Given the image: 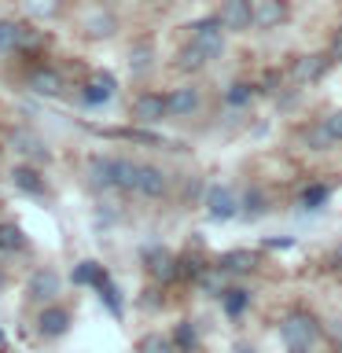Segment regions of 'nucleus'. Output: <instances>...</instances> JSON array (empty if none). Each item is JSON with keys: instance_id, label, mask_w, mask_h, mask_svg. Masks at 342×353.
Instances as JSON below:
<instances>
[{"instance_id": "nucleus-14", "label": "nucleus", "mask_w": 342, "mask_h": 353, "mask_svg": "<svg viewBox=\"0 0 342 353\" xmlns=\"http://www.w3.org/2000/svg\"><path fill=\"white\" fill-rule=\"evenodd\" d=\"M11 184H15L22 195H30V199H48V192H52L37 162H19L15 170H11Z\"/></svg>"}, {"instance_id": "nucleus-30", "label": "nucleus", "mask_w": 342, "mask_h": 353, "mask_svg": "<svg viewBox=\"0 0 342 353\" xmlns=\"http://www.w3.org/2000/svg\"><path fill=\"white\" fill-rule=\"evenodd\" d=\"M173 346L177 353H195L199 350V335H195V327H192V320H181V324L173 327Z\"/></svg>"}, {"instance_id": "nucleus-19", "label": "nucleus", "mask_w": 342, "mask_h": 353, "mask_svg": "<svg viewBox=\"0 0 342 353\" xmlns=\"http://www.w3.org/2000/svg\"><path fill=\"white\" fill-rule=\"evenodd\" d=\"M206 66H210L206 52L195 48L192 41H184L181 48H177V55H173V70H181V74H199V70H206Z\"/></svg>"}, {"instance_id": "nucleus-39", "label": "nucleus", "mask_w": 342, "mask_h": 353, "mask_svg": "<svg viewBox=\"0 0 342 353\" xmlns=\"http://www.w3.org/2000/svg\"><path fill=\"white\" fill-rule=\"evenodd\" d=\"M280 70H269V74H261V81H258V96L265 92V96H272L276 92V88H280Z\"/></svg>"}, {"instance_id": "nucleus-3", "label": "nucleus", "mask_w": 342, "mask_h": 353, "mask_svg": "<svg viewBox=\"0 0 342 353\" xmlns=\"http://www.w3.org/2000/svg\"><path fill=\"white\" fill-rule=\"evenodd\" d=\"M140 258H143V269H148V276H151L154 283H173L177 276H181V258H177L173 250L159 247V243L143 247Z\"/></svg>"}, {"instance_id": "nucleus-28", "label": "nucleus", "mask_w": 342, "mask_h": 353, "mask_svg": "<svg viewBox=\"0 0 342 353\" xmlns=\"http://www.w3.org/2000/svg\"><path fill=\"white\" fill-rule=\"evenodd\" d=\"M107 137L137 140V143H148V148H165V143H170V140H162L159 132H151V125H143V129H107Z\"/></svg>"}, {"instance_id": "nucleus-15", "label": "nucleus", "mask_w": 342, "mask_h": 353, "mask_svg": "<svg viewBox=\"0 0 342 353\" xmlns=\"http://www.w3.org/2000/svg\"><path fill=\"white\" fill-rule=\"evenodd\" d=\"M165 107H170V118H192L203 110V92L195 85H177L165 92Z\"/></svg>"}, {"instance_id": "nucleus-32", "label": "nucleus", "mask_w": 342, "mask_h": 353, "mask_svg": "<svg viewBox=\"0 0 342 353\" xmlns=\"http://www.w3.org/2000/svg\"><path fill=\"white\" fill-rule=\"evenodd\" d=\"M137 353H177L173 339L162 335V331H148L140 342H137Z\"/></svg>"}, {"instance_id": "nucleus-20", "label": "nucleus", "mask_w": 342, "mask_h": 353, "mask_svg": "<svg viewBox=\"0 0 342 353\" xmlns=\"http://www.w3.org/2000/svg\"><path fill=\"white\" fill-rule=\"evenodd\" d=\"M217 298H221V305H225V316L228 320H239L243 313H247V305H250V291L243 283H228Z\"/></svg>"}, {"instance_id": "nucleus-7", "label": "nucleus", "mask_w": 342, "mask_h": 353, "mask_svg": "<svg viewBox=\"0 0 342 353\" xmlns=\"http://www.w3.org/2000/svg\"><path fill=\"white\" fill-rule=\"evenodd\" d=\"M328 70H331V63H328V55H324V52H305V55H298V59L291 63L287 77H291V85L309 88V85L324 81V74H328Z\"/></svg>"}, {"instance_id": "nucleus-35", "label": "nucleus", "mask_w": 342, "mask_h": 353, "mask_svg": "<svg viewBox=\"0 0 342 353\" xmlns=\"http://www.w3.org/2000/svg\"><path fill=\"white\" fill-rule=\"evenodd\" d=\"M30 19H52L59 15V0H26Z\"/></svg>"}, {"instance_id": "nucleus-43", "label": "nucleus", "mask_w": 342, "mask_h": 353, "mask_svg": "<svg viewBox=\"0 0 342 353\" xmlns=\"http://www.w3.org/2000/svg\"><path fill=\"white\" fill-rule=\"evenodd\" d=\"M291 353H309V350H291Z\"/></svg>"}, {"instance_id": "nucleus-2", "label": "nucleus", "mask_w": 342, "mask_h": 353, "mask_svg": "<svg viewBox=\"0 0 342 353\" xmlns=\"http://www.w3.org/2000/svg\"><path fill=\"white\" fill-rule=\"evenodd\" d=\"M225 37H228V33H225V26H221L217 15H203V19H195L192 26H188V41H192L195 48H203L210 63L225 55V48H228Z\"/></svg>"}, {"instance_id": "nucleus-26", "label": "nucleus", "mask_w": 342, "mask_h": 353, "mask_svg": "<svg viewBox=\"0 0 342 353\" xmlns=\"http://www.w3.org/2000/svg\"><path fill=\"white\" fill-rule=\"evenodd\" d=\"M107 280V272H103V265H99L96 258H88V261H77V269H74V283H88V287H92V291H96V287L99 283H103Z\"/></svg>"}, {"instance_id": "nucleus-18", "label": "nucleus", "mask_w": 342, "mask_h": 353, "mask_svg": "<svg viewBox=\"0 0 342 353\" xmlns=\"http://www.w3.org/2000/svg\"><path fill=\"white\" fill-rule=\"evenodd\" d=\"M85 181L96 195H107L114 192V181H110V154H92L85 165Z\"/></svg>"}, {"instance_id": "nucleus-25", "label": "nucleus", "mask_w": 342, "mask_h": 353, "mask_svg": "<svg viewBox=\"0 0 342 353\" xmlns=\"http://www.w3.org/2000/svg\"><path fill=\"white\" fill-rule=\"evenodd\" d=\"M151 66H154V44L140 37V41L129 48V74H132V77H143Z\"/></svg>"}, {"instance_id": "nucleus-8", "label": "nucleus", "mask_w": 342, "mask_h": 353, "mask_svg": "<svg viewBox=\"0 0 342 353\" xmlns=\"http://www.w3.org/2000/svg\"><path fill=\"white\" fill-rule=\"evenodd\" d=\"M165 192H170V176H165L154 162H137L132 195H140V199H165Z\"/></svg>"}, {"instance_id": "nucleus-12", "label": "nucleus", "mask_w": 342, "mask_h": 353, "mask_svg": "<svg viewBox=\"0 0 342 353\" xmlns=\"http://www.w3.org/2000/svg\"><path fill=\"white\" fill-rule=\"evenodd\" d=\"M70 324H74L70 309H66V305H59V302H52V305H41L37 320H33V327H37V335H41V339H63L66 331H70Z\"/></svg>"}, {"instance_id": "nucleus-41", "label": "nucleus", "mask_w": 342, "mask_h": 353, "mask_svg": "<svg viewBox=\"0 0 342 353\" xmlns=\"http://www.w3.org/2000/svg\"><path fill=\"white\" fill-rule=\"evenodd\" d=\"M236 353H254V346L250 342H236Z\"/></svg>"}, {"instance_id": "nucleus-34", "label": "nucleus", "mask_w": 342, "mask_h": 353, "mask_svg": "<svg viewBox=\"0 0 342 353\" xmlns=\"http://www.w3.org/2000/svg\"><path fill=\"white\" fill-rule=\"evenodd\" d=\"M44 44H48V37H44L41 30H33L22 22V33H19V55H30V52H41Z\"/></svg>"}, {"instance_id": "nucleus-24", "label": "nucleus", "mask_w": 342, "mask_h": 353, "mask_svg": "<svg viewBox=\"0 0 342 353\" xmlns=\"http://www.w3.org/2000/svg\"><path fill=\"white\" fill-rule=\"evenodd\" d=\"M265 210H269V199H265V192H261L258 184H250L247 192L239 195V217L243 221H258Z\"/></svg>"}, {"instance_id": "nucleus-33", "label": "nucleus", "mask_w": 342, "mask_h": 353, "mask_svg": "<svg viewBox=\"0 0 342 353\" xmlns=\"http://www.w3.org/2000/svg\"><path fill=\"white\" fill-rule=\"evenodd\" d=\"M96 294H99V302L107 305V313H110V316H121V313H125V302H121V291H118V287L110 283V280H103V283H99V287H96Z\"/></svg>"}, {"instance_id": "nucleus-27", "label": "nucleus", "mask_w": 342, "mask_h": 353, "mask_svg": "<svg viewBox=\"0 0 342 353\" xmlns=\"http://www.w3.org/2000/svg\"><path fill=\"white\" fill-rule=\"evenodd\" d=\"M328 199H331V184H309V188H302V195H298V206L313 214V210L328 206Z\"/></svg>"}, {"instance_id": "nucleus-42", "label": "nucleus", "mask_w": 342, "mask_h": 353, "mask_svg": "<svg viewBox=\"0 0 342 353\" xmlns=\"http://www.w3.org/2000/svg\"><path fill=\"white\" fill-rule=\"evenodd\" d=\"M4 283H8V276H4V269H0V291H4Z\"/></svg>"}, {"instance_id": "nucleus-10", "label": "nucleus", "mask_w": 342, "mask_h": 353, "mask_svg": "<svg viewBox=\"0 0 342 353\" xmlns=\"http://www.w3.org/2000/svg\"><path fill=\"white\" fill-rule=\"evenodd\" d=\"M114 92H118V77L110 70H92L81 85V103L85 107H103L114 99Z\"/></svg>"}, {"instance_id": "nucleus-16", "label": "nucleus", "mask_w": 342, "mask_h": 353, "mask_svg": "<svg viewBox=\"0 0 342 353\" xmlns=\"http://www.w3.org/2000/svg\"><path fill=\"white\" fill-rule=\"evenodd\" d=\"M114 30H118V15L107 8H92L81 19V33L88 41H107V37H114Z\"/></svg>"}, {"instance_id": "nucleus-36", "label": "nucleus", "mask_w": 342, "mask_h": 353, "mask_svg": "<svg viewBox=\"0 0 342 353\" xmlns=\"http://www.w3.org/2000/svg\"><path fill=\"white\" fill-rule=\"evenodd\" d=\"M320 125H324V132L331 137V143H342V107H339V110H331V114L320 121Z\"/></svg>"}, {"instance_id": "nucleus-40", "label": "nucleus", "mask_w": 342, "mask_h": 353, "mask_svg": "<svg viewBox=\"0 0 342 353\" xmlns=\"http://www.w3.org/2000/svg\"><path fill=\"white\" fill-rule=\"evenodd\" d=\"M331 269H335V272H342V243H339L335 250H331Z\"/></svg>"}, {"instance_id": "nucleus-1", "label": "nucleus", "mask_w": 342, "mask_h": 353, "mask_svg": "<svg viewBox=\"0 0 342 353\" xmlns=\"http://www.w3.org/2000/svg\"><path fill=\"white\" fill-rule=\"evenodd\" d=\"M280 339L287 350H313L320 342V320L305 309H294L280 320Z\"/></svg>"}, {"instance_id": "nucleus-4", "label": "nucleus", "mask_w": 342, "mask_h": 353, "mask_svg": "<svg viewBox=\"0 0 342 353\" xmlns=\"http://www.w3.org/2000/svg\"><path fill=\"white\" fill-rule=\"evenodd\" d=\"M129 118L137 121V125H162V121L170 118L165 92H151V88L137 92V96H132V103H129Z\"/></svg>"}, {"instance_id": "nucleus-38", "label": "nucleus", "mask_w": 342, "mask_h": 353, "mask_svg": "<svg viewBox=\"0 0 342 353\" xmlns=\"http://www.w3.org/2000/svg\"><path fill=\"white\" fill-rule=\"evenodd\" d=\"M324 55H328V63H331V66H339V63H342V26L331 33V44H328V52H324Z\"/></svg>"}, {"instance_id": "nucleus-37", "label": "nucleus", "mask_w": 342, "mask_h": 353, "mask_svg": "<svg viewBox=\"0 0 342 353\" xmlns=\"http://www.w3.org/2000/svg\"><path fill=\"white\" fill-rule=\"evenodd\" d=\"M305 143H309L313 151H328V148H331V137L324 132V125H316V129L305 132Z\"/></svg>"}, {"instance_id": "nucleus-9", "label": "nucleus", "mask_w": 342, "mask_h": 353, "mask_svg": "<svg viewBox=\"0 0 342 353\" xmlns=\"http://www.w3.org/2000/svg\"><path fill=\"white\" fill-rule=\"evenodd\" d=\"M214 15L221 19L225 33H247L254 30V0H221Z\"/></svg>"}, {"instance_id": "nucleus-17", "label": "nucleus", "mask_w": 342, "mask_h": 353, "mask_svg": "<svg viewBox=\"0 0 342 353\" xmlns=\"http://www.w3.org/2000/svg\"><path fill=\"white\" fill-rule=\"evenodd\" d=\"M221 272H225L228 276V280H232V276H250L254 269H258V265H261V254L258 250H228V254H221Z\"/></svg>"}, {"instance_id": "nucleus-6", "label": "nucleus", "mask_w": 342, "mask_h": 353, "mask_svg": "<svg viewBox=\"0 0 342 353\" xmlns=\"http://www.w3.org/2000/svg\"><path fill=\"white\" fill-rule=\"evenodd\" d=\"M63 294V276L55 269H33L30 280H26V302L33 305H52L59 302Z\"/></svg>"}, {"instance_id": "nucleus-22", "label": "nucleus", "mask_w": 342, "mask_h": 353, "mask_svg": "<svg viewBox=\"0 0 342 353\" xmlns=\"http://www.w3.org/2000/svg\"><path fill=\"white\" fill-rule=\"evenodd\" d=\"M132 176H137V162L125 159V154H110V181H114V192L132 195Z\"/></svg>"}, {"instance_id": "nucleus-11", "label": "nucleus", "mask_w": 342, "mask_h": 353, "mask_svg": "<svg viewBox=\"0 0 342 353\" xmlns=\"http://www.w3.org/2000/svg\"><path fill=\"white\" fill-rule=\"evenodd\" d=\"M26 88L33 96L55 99V96L66 92V77H63V70H55V66H30L26 70Z\"/></svg>"}, {"instance_id": "nucleus-13", "label": "nucleus", "mask_w": 342, "mask_h": 353, "mask_svg": "<svg viewBox=\"0 0 342 353\" xmlns=\"http://www.w3.org/2000/svg\"><path fill=\"white\" fill-rule=\"evenodd\" d=\"M291 22V4L287 0H254V30L272 33Z\"/></svg>"}, {"instance_id": "nucleus-44", "label": "nucleus", "mask_w": 342, "mask_h": 353, "mask_svg": "<svg viewBox=\"0 0 342 353\" xmlns=\"http://www.w3.org/2000/svg\"><path fill=\"white\" fill-rule=\"evenodd\" d=\"M339 353H342V342H339Z\"/></svg>"}, {"instance_id": "nucleus-31", "label": "nucleus", "mask_w": 342, "mask_h": 353, "mask_svg": "<svg viewBox=\"0 0 342 353\" xmlns=\"http://www.w3.org/2000/svg\"><path fill=\"white\" fill-rule=\"evenodd\" d=\"M11 140L19 143V151L26 154L30 162H48V151H44V143H41L37 137H33V132H15Z\"/></svg>"}, {"instance_id": "nucleus-23", "label": "nucleus", "mask_w": 342, "mask_h": 353, "mask_svg": "<svg viewBox=\"0 0 342 353\" xmlns=\"http://www.w3.org/2000/svg\"><path fill=\"white\" fill-rule=\"evenodd\" d=\"M254 99H258V85H250V81H228L225 85V107L228 110H247Z\"/></svg>"}, {"instance_id": "nucleus-29", "label": "nucleus", "mask_w": 342, "mask_h": 353, "mask_svg": "<svg viewBox=\"0 0 342 353\" xmlns=\"http://www.w3.org/2000/svg\"><path fill=\"white\" fill-rule=\"evenodd\" d=\"M19 33H22L19 19H0V52L4 55H19Z\"/></svg>"}, {"instance_id": "nucleus-5", "label": "nucleus", "mask_w": 342, "mask_h": 353, "mask_svg": "<svg viewBox=\"0 0 342 353\" xmlns=\"http://www.w3.org/2000/svg\"><path fill=\"white\" fill-rule=\"evenodd\" d=\"M203 210H206V217L210 221H236L239 217V195L232 192L228 184H210L206 192H203Z\"/></svg>"}, {"instance_id": "nucleus-21", "label": "nucleus", "mask_w": 342, "mask_h": 353, "mask_svg": "<svg viewBox=\"0 0 342 353\" xmlns=\"http://www.w3.org/2000/svg\"><path fill=\"white\" fill-rule=\"evenodd\" d=\"M30 250V236L22 232L15 221H0V254H26Z\"/></svg>"}]
</instances>
